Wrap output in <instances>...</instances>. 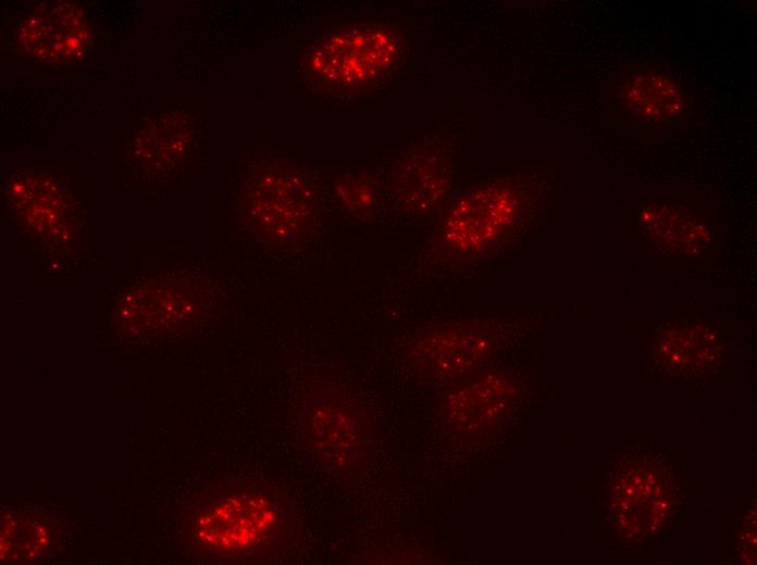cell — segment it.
<instances>
[{"instance_id": "obj_1", "label": "cell", "mask_w": 757, "mask_h": 565, "mask_svg": "<svg viewBox=\"0 0 757 565\" xmlns=\"http://www.w3.org/2000/svg\"><path fill=\"white\" fill-rule=\"evenodd\" d=\"M295 525L294 508L281 494L252 488L206 505L194 517L191 532L207 551L266 562L285 548Z\"/></svg>"}, {"instance_id": "obj_2", "label": "cell", "mask_w": 757, "mask_h": 565, "mask_svg": "<svg viewBox=\"0 0 757 565\" xmlns=\"http://www.w3.org/2000/svg\"><path fill=\"white\" fill-rule=\"evenodd\" d=\"M402 53L399 34L380 22H351L315 42L308 55L314 83L333 91H357L382 81Z\"/></svg>"}, {"instance_id": "obj_3", "label": "cell", "mask_w": 757, "mask_h": 565, "mask_svg": "<svg viewBox=\"0 0 757 565\" xmlns=\"http://www.w3.org/2000/svg\"><path fill=\"white\" fill-rule=\"evenodd\" d=\"M615 76V108L641 124L669 125L690 117L695 109L682 74L659 58L630 60Z\"/></svg>"}, {"instance_id": "obj_4", "label": "cell", "mask_w": 757, "mask_h": 565, "mask_svg": "<svg viewBox=\"0 0 757 565\" xmlns=\"http://www.w3.org/2000/svg\"><path fill=\"white\" fill-rule=\"evenodd\" d=\"M247 204L250 223L265 242L297 240L313 215L311 181L293 165L266 166L253 177Z\"/></svg>"}, {"instance_id": "obj_5", "label": "cell", "mask_w": 757, "mask_h": 565, "mask_svg": "<svg viewBox=\"0 0 757 565\" xmlns=\"http://www.w3.org/2000/svg\"><path fill=\"white\" fill-rule=\"evenodd\" d=\"M522 192L509 184H492L461 197L448 211L442 239L455 253H479L522 219Z\"/></svg>"}, {"instance_id": "obj_6", "label": "cell", "mask_w": 757, "mask_h": 565, "mask_svg": "<svg viewBox=\"0 0 757 565\" xmlns=\"http://www.w3.org/2000/svg\"><path fill=\"white\" fill-rule=\"evenodd\" d=\"M298 423L311 452L324 465L344 470L362 457L365 450L363 420L355 405L337 390H312Z\"/></svg>"}, {"instance_id": "obj_7", "label": "cell", "mask_w": 757, "mask_h": 565, "mask_svg": "<svg viewBox=\"0 0 757 565\" xmlns=\"http://www.w3.org/2000/svg\"><path fill=\"white\" fill-rule=\"evenodd\" d=\"M90 32L84 10L73 3H48L27 13L15 28V47L24 59L46 65L80 60Z\"/></svg>"}, {"instance_id": "obj_8", "label": "cell", "mask_w": 757, "mask_h": 565, "mask_svg": "<svg viewBox=\"0 0 757 565\" xmlns=\"http://www.w3.org/2000/svg\"><path fill=\"white\" fill-rule=\"evenodd\" d=\"M637 223L647 238L677 254L695 255L709 247L710 230L696 213L677 202L641 204Z\"/></svg>"}, {"instance_id": "obj_9", "label": "cell", "mask_w": 757, "mask_h": 565, "mask_svg": "<svg viewBox=\"0 0 757 565\" xmlns=\"http://www.w3.org/2000/svg\"><path fill=\"white\" fill-rule=\"evenodd\" d=\"M420 354L436 373L457 375L480 357L483 340L470 329L447 330L424 341Z\"/></svg>"}, {"instance_id": "obj_10", "label": "cell", "mask_w": 757, "mask_h": 565, "mask_svg": "<svg viewBox=\"0 0 757 565\" xmlns=\"http://www.w3.org/2000/svg\"><path fill=\"white\" fill-rule=\"evenodd\" d=\"M448 186L445 167L437 162H411L399 171L397 188L400 197L414 208L433 206Z\"/></svg>"}, {"instance_id": "obj_11", "label": "cell", "mask_w": 757, "mask_h": 565, "mask_svg": "<svg viewBox=\"0 0 757 565\" xmlns=\"http://www.w3.org/2000/svg\"><path fill=\"white\" fill-rule=\"evenodd\" d=\"M335 189L344 204L355 214H365L373 203V187L361 176L345 175L337 180Z\"/></svg>"}]
</instances>
